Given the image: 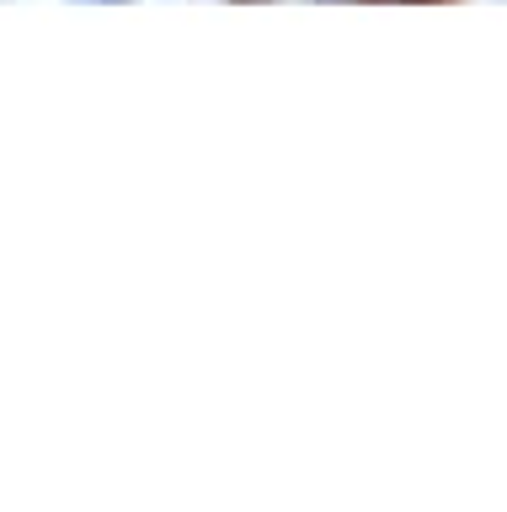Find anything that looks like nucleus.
I'll list each match as a JSON object with an SVG mask.
<instances>
[{
  "label": "nucleus",
  "mask_w": 507,
  "mask_h": 512,
  "mask_svg": "<svg viewBox=\"0 0 507 512\" xmlns=\"http://www.w3.org/2000/svg\"><path fill=\"white\" fill-rule=\"evenodd\" d=\"M241 6H251V0H241Z\"/></svg>",
  "instance_id": "nucleus-1"
}]
</instances>
